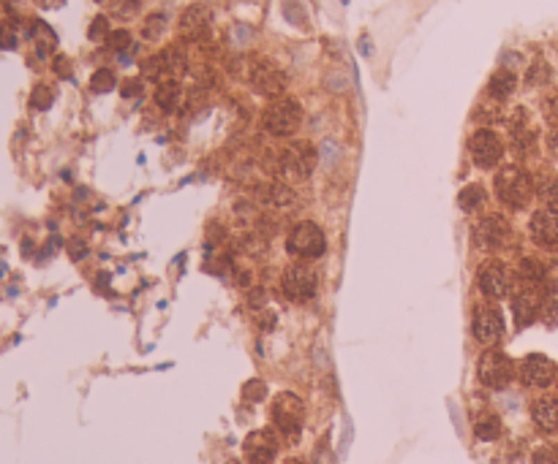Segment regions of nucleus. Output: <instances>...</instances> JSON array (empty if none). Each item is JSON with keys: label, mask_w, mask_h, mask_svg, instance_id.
Returning <instances> with one entry per match:
<instances>
[{"label": "nucleus", "mask_w": 558, "mask_h": 464, "mask_svg": "<svg viewBox=\"0 0 558 464\" xmlns=\"http://www.w3.org/2000/svg\"><path fill=\"white\" fill-rule=\"evenodd\" d=\"M512 312H515V323L518 329H525L536 320V315L542 312V293L534 285H525L515 293L512 299Z\"/></svg>", "instance_id": "nucleus-14"}, {"label": "nucleus", "mask_w": 558, "mask_h": 464, "mask_svg": "<svg viewBox=\"0 0 558 464\" xmlns=\"http://www.w3.org/2000/svg\"><path fill=\"white\" fill-rule=\"evenodd\" d=\"M548 79H550V68H548L545 60H536L528 68V76H525L528 85H542V82H548Z\"/></svg>", "instance_id": "nucleus-32"}, {"label": "nucleus", "mask_w": 558, "mask_h": 464, "mask_svg": "<svg viewBox=\"0 0 558 464\" xmlns=\"http://www.w3.org/2000/svg\"><path fill=\"white\" fill-rule=\"evenodd\" d=\"M55 74L63 76V79H71V60L63 58V55H58L55 58Z\"/></svg>", "instance_id": "nucleus-39"}, {"label": "nucleus", "mask_w": 558, "mask_h": 464, "mask_svg": "<svg viewBox=\"0 0 558 464\" xmlns=\"http://www.w3.org/2000/svg\"><path fill=\"white\" fill-rule=\"evenodd\" d=\"M360 52H362V55H368V58L373 55V44H370V38H365V35H362V38H360Z\"/></svg>", "instance_id": "nucleus-43"}, {"label": "nucleus", "mask_w": 558, "mask_h": 464, "mask_svg": "<svg viewBox=\"0 0 558 464\" xmlns=\"http://www.w3.org/2000/svg\"><path fill=\"white\" fill-rule=\"evenodd\" d=\"M477 282H479V291H482L485 296L501 299V296H507V291H509V272H507L501 264L491 261V264H485V266L479 269Z\"/></svg>", "instance_id": "nucleus-16"}, {"label": "nucleus", "mask_w": 558, "mask_h": 464, "mask_svg": "<svg viewBox=\"0 0 558 464\" xmlns=\"http://www.w3.org/2000/svg\"><path fill=\"white\" fill-rule=\"evenodd\" d=\"M468 153H471L477 166L493 169V166L504 157V141H501L493 130L482 128V130H477V133L468 139Z\"/></svg>", "instance_id": "nucleus-9"}, {"label": "nucleus", "mask_w": 558, "mask_h": 464, "mask_svg": "<svg viewBox=\"0 0 558 464\" xmlns=\"http://www.w3.org/2000/svg\"><path fill=\"white\" fill-rule=\"evenodd\" d=\"M284 17L297 25V28H302L305 22H308V11H305V6H302V0H284Z\"/></svg>", "instance_id": "nucleus-26"}, {"label": "nucleus", "mask_w": 558, "mask_h": 464, "mask_svg": "<svg viewBox=\"0 0 558 464\" xmlns=\"http://www.w3.org/2000/svg\"><path fill=\"white\" fill-rule=\"evenodd\" d=\"M482 201H485V190H482L479 185L463 187V190H460V196H458L460 209H466V212H474V209H477Z\"/></svg>", "instance_id": "nucleus-24"}, {"label": "nucleus", "mask_w": 558, "mask_h": 464, "mask_svg": "<svg viewBox=\"0 0 558 464\" xmlns=\"http://www.w3.org/2000/svg\"><path fill=\"white\" fill-rule=\"evenodd\" d=\"M33 38H35V52H38V58H49V52H52L55 44H58V35L52 33V28L44 25V22H33Z\"/></svg>", "instance_id": "nucleus-21"}, {"label": "nucleus", "mask_w": 558, "mask_h": 464, "mask_svg": "<svg viewBox=\"0 0 558 464\" xmlns=\"http://www.w3.org/2000/svg\"><path fill=\"white\" fill-rule=\"evenodd\" d=\"M52 101H55L52 87H47V85H35L33 93H31V106H33V109L44 112V109H49V106H52Z\"/></svg>", "instance_id": "nucleus-29"}, {"label": "nucleus", "mask_w": 558, "mask_h": 464, "mask_svg": "<svg viewBox=\"0 0 558 464\" xmlns=\"http://www.w3.org/2000/svg\"><path fill=\"white\" fill-rule=\"evenodd\" d=\"M548 150H550L553 157H558V125L550 130V136H548Z\"/></svg>", "instance_id": "nucleus-42"}, {"label": "nucleus", "mask_w": 558, "mask_h": 464, "mask_svg": "<svg viewBox=\"0 0 558 464\" xmlns=\"http://www.w3.org/2000/svg\"><path fill=\"white\" fill-rule=\"evenodd\" d=\"M536 196H539L548 207L558 204V177L556 174H542V177L536 180Z\"/></svg>", "instance_id": "nucleus-23"}, {"label": "nucleus", "mask_w": 558, "mask_h": 464, "mask_svg": "<svg viewBox=\"0 0 558 464\" xmlns=\"http://www.w3.org/2000/svg\"><path fill=\"white\" fill-rule=\"evenodd\" d=\"M85 252H88V248H85L82 242H71V255H74V258H82Z\"/></svg>", "instance_id": "nucleus-44"}, {"label": "nucleus", "mask_w": 558, "mask_h": 464, "mask_svg": "<svg viewBox=\"0 0 558 464\" xmlns=\"http://www.w3.org/2000/svg\"><path fill=\"white\" fill-rule=\"evenodd\" d=\"M264 201L275 209H292L297 204V196L292 187L281 185V182H272L270 187H264Z\"/></svg>", "instance_id": "nucleus-20"}, {"label": "nucleus", "mask_w": 558, "mask_h": 464, "mask_svg": "<svg viewBox=\"0 0 558 464\" xmlns=\"http://www.w3.org/2000/svg\"><path fill=\"white\" fill-rule=\"evenodd\" d=\"M542 315L548 320H556L558 318V285H548L545 293H542Z\"/></svg>", "instance_id": "nucleus-28"}, {"label": "nucleus", "mask_w": 558, "mask_h": 464, "mask_svg": "<svg viewBox=\"0 0 558 464\" xmlns=\"http://www.w3.org/2000/svg\"><path fill=\"white\" fill-rule=\"evenodd\" d=\"M106 44H109V49H115V52H123V49H129V44H131V33L129 31H115L106 35Z\"/></svg>", "instance_id": "nucleus-34"}, {"label": "nucleus", "mask_w": 558, "mask_h": 464, "mask_svg": "<svg viewBox=\"0 0 558 464\" xmlns=\"http://www.w3.org/2000/svg\"><path fill=\"white\" fill-rule=\"evenodd\" d=\"M520 377H523L525 386L545 388L556 377V364L548 356H542V353H531V356H525L523 364H520Z\"/></svg>", "instance_id": "nucleus-13"}, {"label": "nucleus", "mask_w": 558, "mask_h": 464, "mask_svg": "<svg viewBox=\"0 0 558 464\" xmlns=\"http://www.w3.org/2000/svg\"><path fill=\"white\" fill-rule=\"evenodd\" d=\"M284 464H308V462H302V459H286Z\"/></svg>", "instance_id": "nucleus-46"}, {"label": "nucleus", "mask_w": 558, "mask_h": 464, "mask_svg": "<svg viewBox=\"0 0 558 464\" xmlns=\"http://www.w3.org/2000/svg\"><path fill=\"white\" fill-rule=\"evenodd\" d=\"M264 394H267V386H264L262 380H248L243 386V397L248 402H259V399H264Z\"/></svg>", "instance_id": "nucleus-33"}, {"label": "nucleus", "mask_w": 558, "mask_h": 464, "mask_svg": "<svg viewBox=\"0 0 558 464\" xmlns=\"http://www.w3.org/2000/svg\"><path fill=\"white\" fill-rule=\"evenodd\" d=\"M136 8H139V0H112V11L117 14V17H133L136 14Z\"/></svg>", "instance_id": "nucleus-35"}, {"label": "nucleus", "mask_w": 558, "mask_h": 464, "mask_svg": "<svg viewBox=\"0 0 558 464\" xmlns=\"http://www.w3.org/2000/svg\"><path fill=\"white\" fill-rule=\"evenodd\" d=\"M166 31V17L164 14H153L147 22H145V28H142V35L145 38H150V41H156V38H161Z\"/></svg>", "instance_id": "nucleus-31"}, {"label": "nucleus", "mask_w": 558, "mask_h": 464, "mask_svg": "<svg viewBox=\"0 0 558 464\" xmlns=\"http://www.w3.org/2000/svg\"><path fill=\"white\" fill-rule=\"evenodd\" d=\"M507 239H509V223L501 215L482 217V220L474 225V242H477L479 248H485V250L501 248Z\"/></svg>", "instance_id": "nucleus-12"}, {"label": "nucleus", "mask_w": 558, "mask_h": 464, "mask_svg": "<svg viewBox=\"0 0 558 464\" xmlns=\"http://www.w3.org/2000/svg\"><path fill=\"white\" fill-rule=\"evenodd\" d=\"M286 248L297 258H316V255L325 252V234H322V228L316 223L302 220V223H297L295 228L289 231Z\"/></svg>", "instance_id": "nucleus-4"}, {"label": "nucleus", "mask_w": 558, "mask_h": 464, "mask_svg": "<svg viewBox=\"0 0 558 464\" xmlns=\"http://www.w3.org/2000/svg\"><path fill=\"white\" fill-rule=\"evenodd\" d=\"M142 93V82L139 79H131V82H126V87H123V95L126 98H133V95Z\"/></svg>", "instance_id": "nucleus-41"}, {"label": "nucleus", "mask_w": 558, "mask_h": 464, "mask_svg": "<svg viewBox=\"0 0 558 464\" xmlns=\"http://www.w3.org/2000/svg\"><path fill=\"white\" fill-rule=\"evenodd\" d=\"M495 196L507 204V207H512V209H520L528 204V198H531V193H534V182H531V177L525 174L523 169H518V166H504L498 174H495Z\"/></svg>", "instance_id": "nucleus-1"}, {"label": "nucleus", "mask_w": 558, "mask_h": 464, "mask_svg": "<svg viewBox=\"0 0 558 464\" xmlns=\"http://www.w3.org/2000/svg\"><path fill=\"white\" fill-rule=\"evenodd\" d=\"M477 375H479L482 386H488V388H504L512 380L515 367H512V361H509L507 353H501V350H485L482 359H479Z\"/></svg>", "instance_id": "nucleus-5"}, {"label": "nucleus", "mask_w": 558, "mask_h": 464, "mask_svg": "<svg viewBox=\"0 0 558 464\" xmlns=\"http://www.w3.org/2000/svg\"><path fill=\"white\" fill-rule=\"evenodd\" d=\"M248 79L254 85L256 93L267 95V98H284V90H286V74L270 60H256L248 71Z\"/></svg>", "instance_id": "nucleus-6"}, {"label": "nucleus", "mask_w": 558, "mask_h": 464, "mask_svg": "<svg viewBox=\"0 0 558 464\" xmlns=\"http://www.w3.org/2000/svg\"><path fill=\"white\" fill-rule=\"evenodd\" d=\"M281 285H284V293H286L292 302H308V299L316 293L319 280H316V272H313L311 266L295 264V266H289V269L284 272Z\"/></svg>", "instance_id": "nucleus-7"}, {"label": "nucleus", "mask_w": 558, "mask_h": 464, "mask_svg": "<svg viewBox=\"0 0 558 464\" xmlns=\"http://www.w3.org/2000/svg\"><path fill=\"white\" fill-rule=\"evenodd\" d=\"M281 169L295 177V180H308L316 169V150L308 141H297L289 150H284L281 155Z\"/></svg>", "instance_id": "nucleus-8"}, {"label": "nucleus", "mask_w": 558, "mask_h": 464, "mask_svg": "<svg viewBox=\"0 0 558 464\" xmlns=\"http://www.w3.org/2000/svg\"><path fill=\"white\" fill-rule=\"evenodd\" d=\"M93 41H101V38H106L109 35V22H106V17H96L93 19V25H90V33H88Z\"/></svg>", "instance_id": "nucleus-37"}, {"label": "nucleus", "mask_w": 558, "mask_h": 464, "mask_svg": "<svg viewBox=\"0 0 558 464\" xmlns=\"http://www.w3.org/2000/svg\"><path fill=\"white\" fill-rule=\"evenodd\" d=\"M520 275H523L525 282H542L545 266H542V261H536V258H525L523 264H520Z\"/></svg>", "instance_id": "nucleus-30"}, {"label": "nucleus", "mask_w": 558, "mask_h": 464, "mask_svg": "<svg viewBox=\"0 0 558 464\" xmlns=\"http://www.w3.org/2000/svg\"><path fill=\"white\" fill-rule=\"evenodd\" d=\"M515 87H518L515 74L507 71V68H498L491 76V82H488V95H491L493 101H504V98H509V95L515 93Z\"/></svg>", "instance_id": "nucleus-19"}, {"label": "nucleus", "mask_w": 558, "mask_h": 464, "mask_svg": "<svg viewBox=\"0 0 558 464\" xmlns=\"http://www.w3.org/2000/svg\"><path fill=\"white\" fill-rule=\"evenodd\" d=\"M531 237L536 239V245L548 250H558V212L553 207L536 209L531 215Z\"/></svg>", "instance_id": "nucleus-11"}, {"label": "nucleus", "mask_w": 558, "mask_h": 464, "mask_svg": "<svg viewBox=\"0 0 558 464\" xmlns=\"http://www.w3.org/2000/svg\"><path fill=\"white\" fill-rule=\"evenodd\" d=\"M545 114H548V120H550V123L558 125V95H553V98L545 103Z\"/></svg>", "instance_id": "nucleus-40"}, {"label": "nucleus", "mask_w": 558, "mask_h": 464, "mask_svg": "<svg viewBox=\"0 0 558 464\" xmlns=\"http://www.w3.org/2000/svg\"><path fill=\"white\" fill-rule=\"evenodd\" d=\"M156 103H158L164 112L177 109V103H180V85H177L174 79L161 82V85H158V90H156Z\"/></svg>", "instance_id": "nucleus-22"}, {"label": "nucleus", "mask_w": 558, "mask_h": 464, "mask_svg": "<svg viewBox=\"0 0 558 464\" xmlns=\"http://www.w3.org/2000/svg\"><path fill=\"white\" fill-rule=\"evenodd\" d=\"M531 418L534 424L548 434L558 432V399H550V397H542L536 402L531 404Z\"/></svg>", "instance_id": "nucleus-18"}, {"label": "nucleus", "mask_w": 558, "mask_h": 464, "mask_svg": "<svg viewBox=\"0 0 558 464\" xmlns=\"http://www.w3.org/2000/svg\"><path fill=\"white\" fill-rule=\"evenodd\" d=\"M115 85H117V79H115V71H109V68H99L90 76V90L93 93H109V90H115Z\"/></svg>", "instance_id": "nucleus-25"}, {"label": "nucleus", "mask_w": 558, "mask_h": 464, "mask_svg": "<svg viewBox=\"0 0 558 464\" xmlns=\"http://www.w3.org/2000/svg\"><path fill=\"white\" fill-rule=\"evenodd\" d=\"M501 434V421L498 415H485L477 421V437L479 440H495Z\"/></svg>", "instance_id": "nucleus-27"}, {"label": "nucleus", "mask_w": 558, "mask_h": 464, "mask_svg": "<svg viewBox=\"0 0 558 464\" xmlns=\"http://www.w3.org/2000/svg\"><path fill=\"white\" fill-rule=\"evenodd\" d=\"M275 451H278V440L270 429H256L243 442V454H245L248 464H272Z\"/></svg>", "instance_id": "nucleus-10"}, {"label": "nucleus", "mask_w": 558, "mask_h": 464, "mask_svg": "<svg viewBox=\"0 0 558 464\" xmlns=\"http://www.w3.org/2000/svg\"><path fill=\"white\" fill-rule=\"evenodd\" d=\"M210 22H213V14H210L207 6H202V3L188 6L183 11V17H180V35L188 38V41H197V38H202L204 33L210 31Z\"/></svg>", "instance_id": "nucleus-17"}, {"label": "nucleus", "mask_w": 558, "mask_h": 464, "mask_svg": "<svg viewBox=\"0 0 558 464\" xmlns=\"http://www.w3.org/2000/svg\"><path fill=\"white\" fill-rule=\"evenodd\" d=\"M299 120H302V109L295 98H275L264 109L262 125L272 136H292L299 128Z\"/></svg>", "instance_id": "nucleus-2"}, {"label": "nucleus", "mask_w": 558, "mask_h": 464, "mask_svg": "<svg viewBox=\"0 0 558 464\" xmlns=\"http://www.w3.org/2000/svg\"><path fill=\"white\" fill-rule=\"evenodd\" d=\"M99 3H101V0H99Z\"/></svg>", "instance_id": "nucleus-47"}, {"label": "nucleus", "mask_w": 558, "mask_h": 464, "mask_svg": "<svg viewBox=\"0 0 558 464\" xmlns=\"http://www.w3.org/2000/svg\"><path fill=\"white\" fill-rule=\"evenodd\" d=\"M270 413H272V424L281 429V434H286L289 440H295L297 434H299V429H302V413H305L302 399L297 394H292V391H284V394H278L272 399Z\"/></svg>", "instance_id": "nucleus-3"}, {"label": "nucleus", "mask_w": 558, "mask_h": 464, "mask_svg": "<svg viewBox=\"0 0 558 464\" xmlns=\"http://www.w3.org/2000/svg\"><path fill=\"white\" fill-rule=\"evenodd\" d=\"M531 464H558V456L550 451V448H539V451L534 454Z\"/></svg>", "instance_id": "nucleus-38"}, {"label": "nucleus", "mask_w": 558, "mask_h": 464, "mask_svg": "<svg viewBox=\"0 0 558 464\" xmlns=\"http://www.w3.org/2000/svg\"><path fill=\"white\" fill-rule=\"evenodd\" d=\"M504 334V318L495 307H479L474 312V337L482 345H493Z\"/></svg>", "instance_id": "nucleus-15"}, {"label": "nucleus", "mask_w": 558, "mask_h": 464, "mask_svg": "<svg viewBox=\"0 0 558 464\" xmlns=\"http://www.w3.org/2000/svg\"><path fill=\"white\" fill-rule=\"evenodd\" d=\"M17 46V31L8 22H0V49H14Z\"/></svg>", "instance_id": "nucleus-36"}, {"label": "nucleus", "mask_w": 558, "mask_h": 464, "mask_svg": "<svg viewBox=\"0 0 558 464\" xmlns=\"http://www.w3.org/2000/svg\"><path fill=\"white\" fill-rule=\"evenodd\" d=\"M41 3H44V6H49V8H52V6H60V3H63V0H41Z\"/></svg>", "instance_id": "nucleus-45"}]
</instances>
